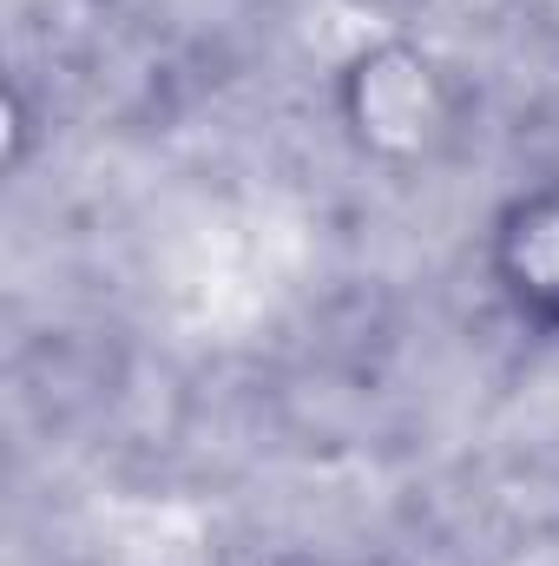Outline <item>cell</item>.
I'll use <instances>...</instances> for the list:
<instances>
[{
  "instance_id": "1",
  "label": "cell",
  "mask_w": 559,
  "mask_h": 566,
  "mask_svg": "<svg viewBox=\"0 0 559 566\" xmlns=\"http://www.w3.org/2000/svg\"><path fill=\"white\" fill-rule=\"evenodd\" d=\"M329 106H336L342 139L369 165H395V171L428 165L454 139V119H461L447 66L421 40H402V33L362 40L329 80Z\"/></svg>"
},
{
  "instance_id": "2",
  "label": "cell",
  "mask_w": 559,
  "mask_h": 566,
  "mask_svg": "<svg viewBox=\"0 0 559 566\" xmlns=\"http://www.w3.org/2000/svg\"><path fill=\"white\" fill-rule=\"evenodd\" d=\"M487 283L520 329L559 336V171L507 191L487 218Z\"/></svg>"
}]
</instances>
